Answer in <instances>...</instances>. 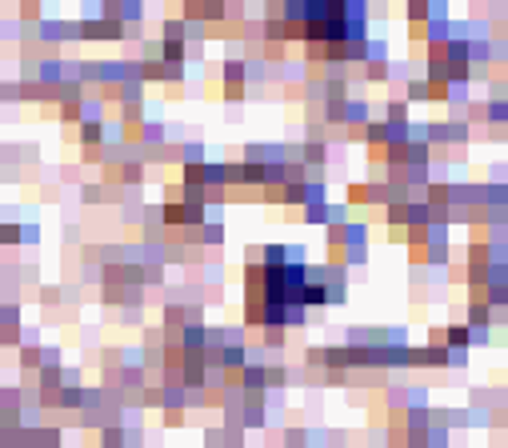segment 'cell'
Returning a JSON list of instances; mask_svg holds the SVG:
<instances>
[{
    "label": "cell",
    "instance_id": "1",
    "mask_svg": "<svg viewBox=\"0 0 508 448\" xmlns=\"http://www.w3.org/2000/svg\"><path fill=\"white\" fill-rule=\"evenodd\" d=\"M264 381H269V372H264V368H244V384H248V388H260Z\"/></svg>",
    "mask_w": 508,
    "mask_h": 448
}]
</instances>
